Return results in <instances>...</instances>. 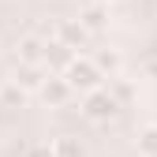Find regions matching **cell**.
Listing matches in <instances>:
<instances>
[{
  "mask_svg": "<svg viewBox=\"0 0 157 157\" xmlns=\"http://www.w3.org/2000/svg\"><path fill=\"white\" fill-rule=\"evenodd\" d=\"M116 109H120V97L116 94H109V90H90L86 94V101H82V116H90L94 124H105V120H112L116 116Z\"/></svg>",
  "mask_w": 157,
  "mask_h": 157,
  "instance_id": "6da1fadb",
  "label": "cell"
},
{
  "mask_svg": "<svg viewBox=\"0 0 157 157\" xmlns=\"http://www.w3.org/2000/svg\"><path fill=\"white\" fill-rule=\"evenodd\" d=\"M64 78H67V82L75 86V90H82V94H90V90H97V86H101V67H97L94 60H78V56H75V60H71V67L64 71Z\"/></svg>",
  "mask_w": 157,
  "mask_h": 157,
  "instance_id": "7a4b0ae2",
  "label": "cell"
},
{
  "mask_svg": "<svg viewBox=\"0 0 157 157\" xmlns=\"http://www.w3.org/2000/svg\"><path fill=\"white\" fill-rule=\"evenodd\" d=\"M71 60H75V49L67 45V41H60V37H56V41H49L45 45V64L49 67H71Z\"/></svg>",
  "mask_w": 157,
  "mask_h": 157,
  "instance_id": "3957f363",
  "label": "cell"
},
{
  "mask_svg": "<svg viewBox=\"0 0 157 157\" xmlns=\"http://www.w3.org/2000/svg\"><path fill=\"white\" fill-rule=\"evenodd\" d=\"M71 82H67V78H45V86H41V97H45V101L49 105H64L67 101V97H71Z\"/></svg>",
  "mask_w": 157,
  "mask_h": 157,
  "instance_id": "277c9868",
  "label": "cell"
},
{
  "mask_svg": "<svg viewBox=\"0 0 157 157\" xmlns=\"http://www.w3.org/2000/svg\"><path fill=\"white\" fill-rule=\"evenodd\" d=\"M15 56H19V64H41L45 60V45L37 41V37H23V41L15 45Z\"/></svg>",
  "mask_w": 157,
  "mask_h": 157,
  "instance_id": "5b68a950",
  "label": "cell"
},
{
  "mask_svg": "<svg viewBox=\"0 0 157 157\" xmlns=\"http://www.w3.org/2000/svg\"><path fill=\"white\" fill-rule=\"evenodd\" d=\"M23 101H26V90L19 86L15 78L0 86V105H4V109H23Z\"/></svg>",
  "mask_w": 157,
  "mask_h": 157,
  "instance_id": "8992f818",
  "label": "cell"
},
{
  "mask_svg": "<svg viewBox=\"0 0 157 157\" xmlns=\"http://www.w3.org/2000/svg\"><path fill=\"white\" fill-rule=\"evenodd\" d=\"M60 41H67L71 49H78V45L86 41V23H71V19L60 23Z\"/></svg>",
  "mask_w": 157,
  "mask_h": 157,
  "instance_id": "52a82bcc",
  "label": "cell"
},
{
  "mask_svg": "<svg viewBox=\"0 0 157 157\" xmlns=\"http://www.w3.org/2000/svg\"><path fill=\"white\" fill-rule=\"evenodd\" d=\"M94 64L101 67V75H120V67H124L120 52H112V49H101V52L94 56Z\"/></svg>",
  "mask_w": 157,
  "mask_h": 157,
  "instance_id": "ba28073f",
  "label": "cell"
},
{
  "mask_svg": "<svg viewBox=\"0 0 157 157\" xmlns=\"http://www.w3.org/2000/svg\"><path fill=\"white\" fill-rule=\"evenodd\" d=\"M15 82L23 86V90H41L45 78H41V71H37V64H23V71L15 75Z\"/></svg>",
  "mask_w": 157,
  "mask_h": 157,
  "instance_id": "9c48e42d",
  "label": "cell"
},
{
  "mask_svg": "<svg viewBox=\"0 0 157 157\" xmlns=\"http://www.w3.org/2000/svg\"><path fill=\"white\" fill-rule=\"evenodd\" d=\"M139 153L142 157H157V127L153 124L139 131Z\"/></svg>",
  "mask_w": 157,
  "mask_h": 157,
  "instance_id": "30bf717a",
  "label": "cell"
},
{
  "mask_svg": "<svg viewBox=\"0 0 157 157\" xmlns=\"http://www.w3.org/2000/svg\"><path fill=\"white\" fill-rule=\"evenodd\" d=\"M82 23H86V30H101L109 19H105V0L101 4H94V8H86L82 11Z\"/></svg>",
  "mask_w": 157,
  "mask_h": 157,
  "instance_id": "8fae6325",
  "label": "cell"
},
{
  "mask_svg": "<svg viewBox=\"0 0 157 157\" xmlns=\"http://www.w3.org/2000/svg\"><path fill=\"white\" fill-rule=\"evenodd\" d=\"M52 146H56V157H82V146H78L75 139H67V135H64V139H56Z\"/></svg>",
  "mask_w": 157,
  "mask_h": 157,
  "instance_id": "7c38bea8",
  "label": "cell"
},
{
  "mask_svg": "<svg viewBox=\"0 0 157 157\" xmlns=\"http://www.w3.org/2000/svg\"><path fill=\"white\" fill-rule=\"evenodd\" d=\"M26 157H56V146L37 142V146H30V150H26Z\"/></svg>",
  "mask_w": 157,
  "mask_h": 157,
  "instance_id": "4fadbf2b",
  "label": "cell"
},
{
  "mask_svg": "<svg viewBox=\"0 0 157 157\" xmlns=\"http://www.w3.org/2000/svg\"><path fill=\"white\" fill-rule=\"evenodd\" d=\"M105 4H109V0H105Z\"/></svg>",
  "mask_w": 157,
  "mask_h": 157,
  "instance_id": "5bb4252c",
  "label": "cell"
}]
</instances>
